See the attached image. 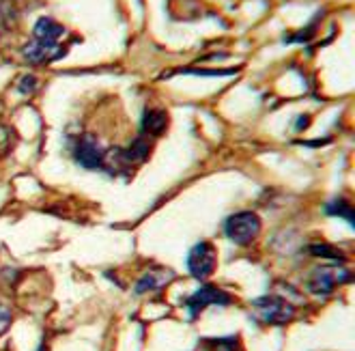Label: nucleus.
I'll list each match as a JSON object with an SVG mask.
<instances>
[{
    "instance_id": "7",
    "label": "nucleus",
    "mask_w": 355,
    "mask_h": 351,
    "mask_svg": "<svg viewBox=\"0 0 355 351\" xmlns=\"http://www.w3.org/2000/svg\"><path fill=\"white\" fill-rule=\"evenodd\" d=\"M22 54H24V58L28 60V63H33V65H44V63H50V60H56L62 54V50H60L58 44H48V41H37V39H33L31 44L24 46Z\"/></svg>"
},
{
    "instance_id": "10",
    "label": "nucleus",
    "mask_w": 355,
    "mask_h": 351,
    "mask_svg": "<svg viewBox=\"0 0 355 351\" xmlns=\"http://www.w3.org/2000/svg\"><path fill=\"white\" fill-rule=\"evenodd\" d=\"M166 128H168V114H166L164 110L151 108V110L144 112V117H142V130H144V134L162 136L166 132Z\"/></svg>"
},
{
    "instance_id": "11",
    "label": "nucleus",
    "mask_w": 355,
    "mask_h": 351,
    "mask_svg": "<svg viewBox=\"0 0 355 351\" xmlns=\"http://www.w3.org/2000/svg\"><path fill=\"white\" fill-rule=\"evenodd\" d=\"M151 151V142L147 138H136L128 149L121 151V160L125 164H134V162H142Z\"/></svg>"
},
{
    "instance_id": "12",
    "label": "nucleus",
    "mask_w": 355,
    "mask_h": 351,
    "mask_svg": "<svg viewBox=\"0 0 355 351\" xmlns=\"http://www.w3.org/2000/svg\"><path fill=\"white\" fill-rule=\"evenodd\" d=\"M325 212L329 214V216H338V218H345L349 224H353L355 220V214H353V209H351V205H349V200H345V198H336V200H331L327 207H325Z\"/></svg>"
},
{
    "instance_id": "8",
    "label": "nucleus",
    "mask_w": 355,
    "mask_h": 351,
    "mask_svg": "<svg viewBox=\"0 0 355 351\" xmlns=\"http://www.w3.org/2000/svg\"><path fill=\"white\" fill-rule=\"evenodd\" d=\"M37 41H48V44H58V39L65 35V28H62L58 22H54L52 17H41L35 24L33 31Z\"/></svg>"
},
{
    "instance_id": "2",
    "label": "nucleus",
    "mask_w": 355,
    "mask_h": 351,
    "mask_svg": "<svg viewBox=\"0 0 355 351\" xmlns=\"http://www.w3.org/2000/svg\"><path fill=\"white\" fill-rule=\"evenodd\" d=\"M224 233L237 246H248V243H252L261 233V218L254 212L233 214L224 222Z\"/></svg>"
},
{
    "instance_id": "9",
    "label": "nucleus",
    "mask_w": 355,
    "mask_h": 351,
    "mask_svg": "<svg viewBox=\"0 0 355 351\" xmlns=\"http://www.w3.org/2000/svg\"><path fill=\"white\" fill-rule=\"evenodd\" d=\"M173 280V272H166V270H149L147 274H144L138 284H136V293L142 296L147 291H157V289H162L166 282Z\"/></svg>"
},
{
    "instance_id": "13",
    "label": "nucleus",
    "mask_w": 355,
    "mask_h": 351,
    "mask_svg": "<svg viewBox=\"0 0 355 351\" xmlns=\"http://www.w3.org/2000/svg\"><path fill=\"white\" fill-rule=\"evenodd\" d=\"M209 351H237V339L224 336V339H209L205 341Z\"/></svg>"
},
{
    "instance_id": "15",
    "label": "nucleus",
    "mask_w": 355,
    "mask_h": 351,
    "mask_svg": "<svg viewBox=\"0 0 355 351\" xmlns=\"http://www.w3.org/2000/svg\"><path fill=\"white\" fill-rule=\"evenodd\" d=\"M9 321H11V313L7 311L5 306H0V334H3L5 329H7Z\"/></svg>"
},
{
    "instance_id": "3",
    "label": "nucleus",
    "mask_w": 355,
    "mask_h": 351,
    "mask_svg": "<svg viewBox=\"0 0 355 351\" xmlns=\"http://www.w3.org/2000/svg\"><path fill=\"white\" fill-rule=\"evenodd\" d=\"M349 280H351V272L345 270V267L321 265L317 270H312V274L308 276V291L315 296H329L334 289Z\"/></svg>"
},
{
    "instance_id": "4",
    "label": "nucleus",
    "mask_w": 355,
    "mask_h": 351,
    "mask_svg": "<svg viewBox=\"0 0 355 351\" xmlns=\"http://www.w3.org/2000/svg\"><path fill=\"white\" fill-rule=\"evenodd\" d=\"M216 265H218V252L209 241L196 243L190 250V255H187V270L198 280L211 276L216 272Z\"/></svg>"
},
{
    "instance_id": "5",
    "label": "nucleus",
    "mask_w": 355,
    "mask_h": 351,
    "mask_svg": "<svg viewBox=\"0 0 355 351\" xmlns=\"http://www.w3.org/2000/svg\"><path fill=\"white\" fill-rule=\"evenodd\" d=\"M231 302H233V298L228 296L224 289L214 286V284H205L185 300V306H187V311H190V317L194 319L196 315H200L205 311L207 306H228Z\"/></svg>"
},
{
    "instance_id": "1",
    "label": "nucleus",
    "mask_w": 355,
    "mask_h": 351,
    "mask_svg": "<svg viewBox=\"0 0 355 351\" xmlns=\"http://www.w3.org/2000/svg\"><path fill=\"white\" fill-rule=\"evenodd\" d=\"M252 315L265 325H284L295 317V308L280 296H263L252 302Z\"/></svg>"
},
{
    "instance_id": "6",
    "label": "nucleus",
    "mask_w": 355,
    "mask_h": 351,
    "mask_svg": "<svg viewBox=\"0 0 355 351\" xmlns=\"http://www.w3.org/2000/svg\"><path fill=\"white\" fill-rule=\"evenodd\" d=\"M73 153L78 164L85 169H99L106 162V149H101V144L95 136H82L76 142Z\"/></svg>"
},
{
    "instance_id": "14",
    "label": "nucleus",
    "mask_w": 355,
    "mask_h": 351,
    "mask_svg": "<svg viewBox=\"0 0 355 351\" xmlns=\"http://www.w3.org/2000/svg\"><path fill=\"white\" fill-rule=\"evenodd\" d=\"M310 255L325 257V259H331V261H345V257L340 255V250H336V248H331V246H325V243L310 246Z\"/></svg>"
}]
</instances>
